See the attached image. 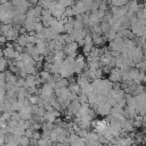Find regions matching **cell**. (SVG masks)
Instances as JSON below:
<instances>
[{"label": "cell", "instance_id": "cell-1", "mask_svg": "<svg viewBox=\"0 0 146 146\" xmlns=\"http://www.w3.org/2000/svg\"><path fill=\"white\" fill-rule=\"evenodd\" d=\"M108 125H110V117L102 119V120H95V121H92V124H91V127L94 128L95 132H97L99 135L104 133L107 130Z\"/></svg>", "mask_w": 146, "mask_h": 146}, {"label": "cell", "instance_id": "cell-2", "mask_svg": "<svg viewBox=\"0 0 146 146\" xmlns=\"http://www.w3.org/2000/svg\"><path fill=\"white\" fill-rule=\"evenodd\" d=\"M87 60L84 58L83 55H79L75 57V74L80 75L82 74V70H87L88 65H87Z\"/></svg>", "mask_w": 146, "mask_h": 146}, {"label": "cell", "instance_id": "cell-3", "mask_svg": "<svg viewBox=\"0 0 146 146\" xmlns=\"http://www.w3.org/2000/svg\"><path fill=\"white\" fill-rule=\"evenodd\" d=\"M123 46H124V39H123V38H120V36H116L113 41H110L108 49H110L111 51L121 52L122 49H123Z\"/></svg>", "mask_w": 146, "mask_h": 146}, {"label": "cell", "instance_id": "cell-4", "mask_svg": "<svg viewBox=\"0 0 146 146\" xmlns=\"http://www.w3.org/2000/svg\"><path fill=\"white\" fill-rule=\"evenodd\" d=\"M68 144L70 146H86V139L81 138L78 133L73 132L68 136Z\"/></svg>", "mask_w": 146, "mask_h": 146}, {"label": "cell", "instance_id": "cell-5", "mask_svg": "<svg viewBox=\"0 0 146 146\" xmlns=\"http://www.w3.org/2000/svg\"><path fill=\"white\" fill-rule=\"evenodd\" d=\"M108 80L113 83H119L120 81H122V71L119 67L112 68V71L108 74Z\"/></svg>", "mask_w": 146, "mask_h": 146}, {"label": "cell", "instance_id": "cell-6", "mask_svg": "<svg viewBox=\"0 0 146 146\" xmlns=\"http://www.w3.org/2000/svg\"><path fill=\"white\" fill-rule=\"evenodd\" d=\"M40 83H41V80L39 75H27V78L25 79V88L38 87Z\"/></svg>", "mask_w": 146, "mask_h": 146}, {"label": "cell", "instance_id": "cell-7", "mask_svg": "<svg viewBox=\"0 0 146 146\" xmlns=\"http://www.w3.org/2000/svg\"><path fill=\"white\" fill-rule=\"evenodd\" d=\"M78 48H79V44H78V42H72V43L65 44L63 50L65 51L66 56H70V57H75Z\"/></svg>", "mask_w": 146, "mask_h": 146}, {"label": "cell", "instance_id": "cell-8", "mask_svg": "<svg viewBox=\"0 0 146 146\" xmlns=\"http://www.w3.org/2000/svg\"><path fill=\"white\" fill-rule=\"evenodd\" d=\"M111 110H112V106H111L107 102H106L105 104H102V105H99V106H97V107L95 108L96 113L99 114V115H102V116H107V115H110V114H111Z\"/></svg>", "mask_w": 146, "mask_h": 146}, {"label": "cell", "instance_id": "cell-9", "mask_svg": "<svg viewBox=\"0 0 146 146\" xmlns=\"http://www.w3.org/2000/svg\"><path fill=\"white\" fill-rule=\"evenodd\" d=\"M59 116V111L57 110H51V111H46V114H44V121L46 122H50V123H55L56 120L58 119Z\"/></svg>", "mask_w": 146, "mask_h": 146}, {"label": "cell", "instance_id": "cell-10", "mask_svg": "<svg viewBox=\"0 0 146 146\" xmlns=\"http://www.w3.org/2000/svg\"><path fill=\"white\" fill-rule=\"evenodd\" d=\"M50 29L55 32V33H57V34H63L64 32H65V29H64V23L60 21V19H56L52 24H51V26H50Z\"/></svg>", "mask_w": 146, "mask_h": 146}, {"label": "cell", "instance_id": "cell-11", "mask_svg": "<svg viewBox=\"0 0 146 146\" xmlns=\"http://www.w3.org/2000/svg\"><path fill=\"white\" fill-rule=\"evenodd\" d=\"M121 125H122V129H123V133H129V132H132L135 130V127H133V123H132V120H129V119H123L121 121Z\"/></svg>", "mask_w": 146, "mask_h": 146}, {"label": "cell", "instance_id": "cell-12", "mask_svg": "<svg viewBox=\"0 0 146 146\" xmlns=\"http://www.w3.org/2000/svg\"><path fill=\"white\" fill-rule=\"evenodd\" d=\"M6 82H7V86H14V84H17V81H18V78L17 75H15L13 72L10 71H6Z\"/></svg>", "mask_w": 146, "mask_h": 146}, {"label": "cell", "instance_id": "cell-13", "mask_svg": "<svg viewBox=\"0 0 146 146\" xmlns=\"http://www.w3.org/2000/svg\"><path fill=\"white\" fill-rule=\"evenodd\" d=\"M90 81H91V80H90L84 73L78 75V78H76V82H78V84H79L81 88L84 87V86H87V84H90Z\"/></svg>", "mask_w": 146, "mask_h": 146}, {"label": "cell", "instance_id": "cell-14", "mask_svg": "<svg viewBox=\"0 0 146 146\" xmlns=\"http://www.w3.org/2000/svg\"><path fill=\"white\" fill-rule=\"evenodd\" d=\"M15 42L18 43L21 47L26 48V46L29 44V33L27 34H19V36L17 38V40Z\"/></svg>", "mask_w": 146, "mask_h": 146}, {"label": "cell", "instance_id": "cell-15", "mask_svg": "<svg viewBox=\"0 0 146 146\" xmlns=\"http://www.w3.org/2000/svg\"><path fill=\"white\" fill-rule=\"evenodd\" d=\"M39 76H40V80H41V83H47L51 78H52V74L49 72V71H46V70H42L40 71L39 73Z\"/></svg>", "mask_w": 146, "mask_h": 146}, {"label": "cell", "instance_id": "cell-16", "mask_svg": "<svg viewBox=\"0 0 146 146\" xmlns=\"http://www.w3.org/2000/svg\"><path fill=\"white\" fill-rule=\"evenodd\" d=\"M91 36H92V41H94V44L95 46H100L106 40V38L105 36H102V34H91Z\"/></svg>", "mask_w": 146, "mask_h": 146}, {"label": "cell", "instance_id": "cell-17", "mask_svg": "<svg viewBox=\"0 0 146 146\" xmlns=\"http://www.w3.org/2000/svg\"><path fill=\"white\" fill-rule=\"evenodd\" d=\"M132 123H133V127H135V128H140L143 124H145V123H144V117H143L141 115H137V116L132 120Z\"/></svg>", "mask_w": 146, "mask_h": 146}, {"label": "cell", "instance_id": "cell-18", "mask_svg": "<svg viewBox=\"0 0 146 146\" xmlns=\"http://www.w3.org/2000/svg\"><path fill=\"white\" fill-rule=\"evenodd\" d=\"M137 112H138V115H141L144 116L146 114V103H138L137 105Z\"/></svg>", "mask_w": 146, "mask_h": 146}, {"label": "cell", "instance_id": "cell-19", "mask_svg": "<svg viewBox=\"0 0 146 146\" xmlns=\"http://www.w3.org/2000/svg\"><path fill=\"white\" fill-rule=\"evenodd\" d=\"M51 140L50 139H48V138H40L39 140H38V143H36V146H51Z\"/></svg>", "mask_w": 146, "mask_h": 146}, {"label": "cell", "instance_id": "cell-20", "mask_svg": "<svg viewBox=\"0 0 146 146\" xmlns=\"http://www.w3.org/2000/svg\"><path fill=\"white\" fill-rule=\"evenodd\" d=\"M7 66L9 67V60L6 58V57H1V62H0V68H1V72H6V68Z\"/></svg>", "mask_w": 146, "mask_h": 146}, {"label": "cell", "instance_id": "cell-21", "mask_svg": "<svg viewBox=\"0 0 146 146\" xmlns=\"http://www.w3.org/2000/svg\"><path fill=\"white\" fill-rule=\"evenodd\" d=\"M31 144V139L26 136H22L19 138V146H29Z\"/></svg>", "mask_w": 146, "mask_h": 146}, {"label": "cell", "instance_id": "cell-22", "mask_svg": "<svg viewBox=\"0 0 146 146\" xmlns=\"http://www.w3.org/2000/svg\"><path fill=\"white\" fill-rule=\"evenodd\" d=\"M64 15H65L66 17H73V16H74V11H73V8H72V7H67V8L65 9V13H64Z\"/></svg>", "mask_w": 146, "mask_h": 146}, {"label": "cell", "instance_id": "cell-23", "mask_svg": "<svg viewBox=\"0 0 146 146\" xmlns=\"http://www.w3.org/2000/svg\"><path fill=\"white\" fill-rule=\"evenodd\" d=\"M116 107H120V108H123L124 106H127V99L124 98V99H121V100H119L117 103H116V105H115Z\"/></svg>", "mask_w": 146, "mask_h": 146}, {"label": "cell", "instance_id": "cell-24", "mask_svg": "<svg viewBox=\"0 0 146 146\" xmlns=\"http://www.w3.org/2000/svg\"><path fill=\"white\" fill-rule=\"evenodd\" d=\"M6 41H7V38H6V35L1 34V36H0V42H1V44H2V46H5V44H6Z\"/></svg>", "mask_w": 146, "mask_h": 146}, {"label": "cell", "instance_id": "cell-25", "mask_svg": "<svg viewBox=\"0 0 146 146\" xmlns=\"http://www.w3.org/2000/svg\"><path fill=\"white\" fill-rule=\"evenodd\" d=\"M86 146H103V144L100 141H95V143H90V144H87Z\"/></svg>", "mask_w": 146, "mask_h": 146}, {"label": "cell", "instance_id": "cell-26", "mask_svg": "<svg viewBox=\"0 0 146 146\" xmlns=\"http://www.w3.org/2000/svg\"><path fill=\"white\" fill-rule=\"evenodd\" d=\"M143 14H144V19H146V7H144L143 9Z\"/></svg>", "mask_w": 146, "mask_h": 146}, {"label": "cell", "instance_id": "cell-27", "mask_svg": "<svg viewBox=\"0 0 146 146\" xmlns=\"http://www.w3.org/2000/svg\"><path fill=\"white\" fill-rule=\"evenodd\" d=\"M141 48H143V50H144V51H146V39H145V42H144V44H143V47H141Z\"/></svg>", "mask_w": 146, "mask_h": 146}, {"label": "cell", "instance_id": "cell-28", "mask_svg": "<svg viewBox=\"0 0 146 146\" xmlns=\"http://www.w3.org/2000/svg\"><path fill=\"white\" fill-rule=\"evenodd\" d=\"M143 117H144V123H145V124H146V114H145V115H144V116H143Z\"/></svg>", "mask_w": 146, "mask_h": 146}, {"label": "cell", "instance_id": "cell-29", "mask_svg": "<svg viewBox=\"0 0 146 146\" xmlns=\"http://www.w3.org/2000/svg\"><path fill=\"white\" fill-rule=\"evenodd\" d=\"M138 1H144V2H145V0H138Z\"/></svg>", "mask_w": 146, "mask_h": 146}, {"label": "cell", "instance_id": "cell-30", "mask_svg": "<svg viewBox=\"0 0 146 146\" xmlns=\"http://www.w3.org/2000/svg\"><path fill=\"white\" fill-rule=\"evenodd\" d=\"M54 146H59V144H58V145H54Z\"/></svg>", "mask_w": 146, "mask_h": 146}, {"label": "cell", "instance_id": "cell-31", "mask_svg": "<svg viewBox=\"0 0 146 146\" xmlns=\"http://www.w3.org/2000/svg\"><path fill=\"white\" fill-rule=\"evenodd\" d=\"M136 146H141V145H136Z\"/></svg>", "mask_w": 146, "mask_h": 146}]
</instances>
